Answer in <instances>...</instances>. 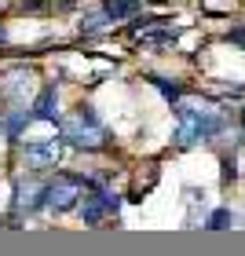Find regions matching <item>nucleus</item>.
Here are the masks:
<instances>
[{
  "label": "nucleus",
  "instance_id": "obj_6",
  "mask_svg": "<svg viewBox=\"0 0 245 256\" xmlns=\"http://www.w3.org/2000/svg\"><path fill=\"white\" fill-rule=\"evenodd\" d=\"M136 11H139V4H136V0H110V4H106V18H114V22H118V18L136 15Z\"/></svg>",
  "mask_w": 245,
  "mask_h": 256
},
{
  "label": "nucleus",
  "instance_id": "obj_2",
  "mask_svg": "<svg viewBox=\"0 0 245 256\" xmlns=\"http://www.w3.org/2000/svg\"><path fill=\"white\" fill-rule=\"evenodd\" d=\"M62 139H66V143H74V146H96L99 139H102V124H99L96 114L84 106L74 121L62 124Z\"/></svg>",
  "mask_w": 245,
  "mask_h": 256
},
{
  "label": "nucleus",
  "instance_id": "obj_1",
  "mask_svg": "<svg viewBox=\"0 0 245 256\" xmlns=\"http://www.w3.org/2000/svg\"><path fill=\"white\" fill-rule=\"evenodd\" d=\"M77 187H88V180H84V176H59L55 183L40 187V202H37V205L55 208V212H66V208H74L77 198H80Z\"/></svg>",
  "mask_w": 245,
  "mask_h": 256
},
{
  "label": "nucleus",
  "instance_id": "obj_3",
  "mask_svg": "<svg viewBox=\"0 0 245 256\" xmlns=\"http://www.w3.org/2000/svg\"><path fill=\"white\" fill-rule=\"evenodd\" d=\"M106 212H118V198L114 194H92V198H84V205H80L84 224H99Z\"/></svg>",
  "mask_w": 245,
  "mask_h": 256
},
{
  "label": "nucleus",
  "instance_id": "obj_5",
  "mask_svg": "<svg viewBox=\"0 0 245 256\" xmlns=\"http://www.w3.org/2000/svg\"><path fill=\"white\" fill-rule=\"evenodd\" d=\"M55 102H59V96H55V84H48V88L37 96V102H33V114H30V118H33V121H55V118H59Z\"/></svg>",
  "mask_w": 245,
  "mask_h": 256
},
{
  "label": "nucleus",
  "instance_id": "obj_7",
  "mask_svg": "<svg viewBox=\"0 0 245 256\" xmlns=\"http://www.w3.org/2000/svg\"><path fill=\"white\" fill-rule=\"evenodd\" d=\"M30 121H33V118H30L26 110H22V114H15V118H8V121H4V132H8V136H18Z\"/></svg>",
  "mask_w": 245,
  "mask_h": 256
},
{
  "label": "nucleus",
  "instance_id": "obj_4",
  "mask_svg": "<svg viewBox=\"0 0 245 256\" xmlns=\"http://www.w3.org/2000/svg\"><path fill=\"white\" fill-rule=\"evenodd\" d=\"M59 154H62V139H44V143L26 146V161H33V165H52V161H59Z\"/></svg>",
  "mask_w": 245,
  "mask_h": 256
},
{
  "label": "nucleus",
  "instance_id": "obj_8",
  "mask_svg": "<svg viewBox=\"0 0 245 256\" xmlns=\"http://www.w3.org/2000/svg\"><path fill=\"white\" fill-rule=\"evenodd\" d=\"M230 224V212H212V220H208V227H224Z\"/></svg>",
  "mask_w": 245,
  "mask_h": 256
}]
</instances>
